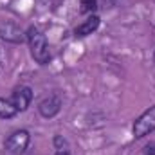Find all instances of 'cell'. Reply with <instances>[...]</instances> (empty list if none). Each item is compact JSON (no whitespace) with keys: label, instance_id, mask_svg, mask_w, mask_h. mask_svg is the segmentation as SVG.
<instances>
[{"label":"cell","instance_id":"obj_1","mask_svg":"<svg viewBox=\"0 0 155 155\" xmlns=\"http://www.w3.org/2000/svg\"><path fill=\"white\" fill-rule=\"evenodd\" d=\"M27 41H29V49H31V56L35 58V61L40 65H47L51 60V51L47 45L45 36L40 33L38 29L31 27L27 31Z\"/></svg>","mask_w":155,"mask_h":155},{"label":"cell","instance_id":"obj_7","mask_svg":"<svg viewBox=\"0 0 155 155\" xmlns=\"http://www.w3.org/2000/svg\"><path fill=\"white\" fill-rule=\"evenodd\" d=\"M97 27H99V16H97V15H92V16L87 18L81 25L76 27V36H88V35H92Z\"/></svg>","mask_w":155,"mask_h":155},{"label":"cell","instance_id":"obj_10","mask_svg":"<svg viewBox=\"0 0 155 155\" xmlns=\"http://www.w3.org/2000/svg\"><path fill=\"white\" fill-rule=\"evenodd\" d=\"M54 144H56V148H58L60 152H69V150H67V143H65L60 135H56V137H54Z\"/></svg>","mask_w":155,"mask_h":155},{"label":"cell","instance_id":"obj_2","mask_svg":"<svg viewBox=\"0 0 155 155\" xmlns=\"http://www.w3.org/2000/svg\"><path fill=\"white\" fill-rule=\"evenodd\" d=\"M153 130H155V107H152V108H148L146 112H143L135 119V123H134V137L135 139L146 137Z\"/></svg>","mask_w":155,"mask_h":155},{"label":"cell","instance_id":"obj_4","mask_svg":"<svg viewBox=\"0 0 155 155\" xmlns=\"http://www.w3.org/2000/svg\"><path fill=\"white\" fill-rule=\"evenodd\" d=\"M0 38L5 40V41H11V43H22L27 38V35H24V31L18 25L7 22V24L0 25Z\"/></svg>","mask_w":155,"mask_h":155},{"label":"cell","instance_id":"obj_9","mask_svg":"<svg viewBox=\"0 0 155 155\" xmlns=\"http://www.w3.org/2000/svg\"><path fill=\"white\" fill-rule=\"evenodd\" d=\"M97 7V0H81V11L83 13H92Z\"/></svg>","mask_w":155,"mask_h":155},{"label":"cell","instance_id":"obj_5","mask_svg":"<svg viewBox=\"0 0 155 155\" xmlns=\"http://www.w3.org/2000/svg\"><path fill=\"white\" fill-rule=\"evenodd\" d=\"M31 101H33V90H31L29 87H20V88H16L15 94H13V99H11L13 107H15L18 112L27 110V107L31 105Z\"/></svg>","mask_w":155,"mask_h":155},{"label":"cell","instance_id":"obj_3","mask_svg":"<svg viewBox=\"0 0 155 155\" xmlns=\"http://www.w3.org/2000/svg\"><path fill=\"white\" fill-rule=\"evenodd\" d=\"M31 135L27 130H16L5 139V150L13 155H22L29 146Z\"/></svg>","mask_w":155,"mask_h":155},{"label":"cell","instance_id":"obj_8","mask_svg":"<svg viewBox=\"0 0 155 155\" xmlns=\"http://www.w3.org/2000/svg\"><path fill=\"white\" fill-rule=\"evenodd\" d=\"M16 112H18V110L13 107L11 101L0 97V117H2V119H11V117L16 116Z\"/></svg>","mask_w":155,"mask_h":155},{"label":"cell","instance_id":"obj_6","mask_svg":"<svg viewBox=\"0 0 155 155\" xmlns=\"http://www.w3.org/2000/svg\"><path fill=\"white\" fill-rule=\"evenodd\" d=\"M60 108H61V101H60V97H56V96H49V97H45L41 103H40L38 110L40 114L43 117H54L58 112H60Z\"/></svg>","mask_w":155,"mask_h":155},{"label":"cell","instance_id":"obj_11","mask_svg":"<svg viewBox=\"0 0 155 155\" xmlns=\"http://www.w3.org/2000/svg\"><path fill=\"white\" fill-rule=\"evenodd\" d=\"M56 155H71V153H69V152H58Z\"/></svg>","mask_w":155,"mask_h":155}]
</instances>
